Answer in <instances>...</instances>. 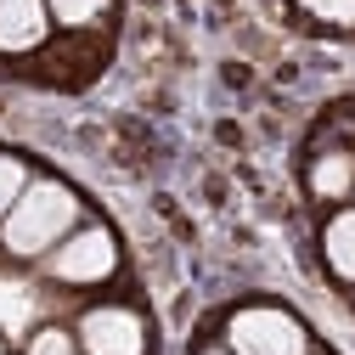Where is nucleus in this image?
<instances>
[{"mask_svg": "<svg viewBox=\"0 0 355 355\" xmlns=\"http://www.w3.org/2000/svg\"><path fill=\"white\" fill-rule=\"evenodd\" d=\"M68 220H73V192H62L57 181H40L6 214V248L12 254H46L68 232Z\"/></svg>", "mask_w": 355, "mask_h": 355, "instance_id": "f257e3e1", "label": "nucleus"}, {"mask_svg": "<svg viewBox=\"0 0 355 355\" xmlns=\"http://www.w3.org/2000/svg\"><path fill=\"white\" fill-rule=\"evenodd\" d=\"M232 349L237 355H304V327L282 310H243L232 316Z\"/></svg>", "mask_w": 355, "mask_h": 355, "instance_id": "f03ea898", "label": "nucleus"}, {"mask_svg": "<svg viewBox=\"0 0 355 355\" xmlns=\"http://www.w3.org/2000/svg\"><path fill=\"white\" fill-rule=\"evenodd\" d=\"M51 271L62 282H102L113 271V237L107 232H79L73 243H62L51 254Z\"/></svg>", "mask_w": 355, "mask_h": 355, "instance_id": "7ed1b4c3", "label": "nucleus"}, {"mask_svg": "<svg viewBox=\"0 0 355 355\" xmlns=\"http://www.w3.org/2000/svg\"><path fill=\"white\" fill-rule=\"evenodd\" d=\"M79 344L91 355H141L147 333H141V322L130 310H91L85 327H79Z\"/></svg>", "mask_w": 355, "mask_h": 355, "instance_id": "20e7f679", "label": "nucleus"}, {"mask_svg": "<svg viewBox=\"0 0 355 355\" xmlns=\"http://www.w3.org/2000/svg\"><path fill=\"white\" fill-rule=\"evenodd\" d=\"M46 34V6L40 0H0V51H28Z\"/></svg>", "mask_w": 355, "mask_h": 355, "instance_id": "39448f33", "label": "nucleus"}, {"mask_svg": "<svg viewBox=\"0 0 355 355\" xmlns=\"http://www.w3.org/2000/svg\"><path fill=\"white\" fill-rule=\"evenodd\" d=\"M327 259H333V271L355 282V214H338L333 226H327Z\"/></svg>", "mask_w": 355, "mask_h": 355, "instance_id": "423d86ee", "label": "nucleus"}, {"mask_svg": "<svg viewBox=\"0 0 355 355\" xmlns=\"http://www.w3.org/2000/svg\"><path fill=\"white\" fill-rule=\"evenodd\" d=\"M349 175H355L349 158H344V153H327L316 169H310V187H316L322 198H344V192H349Z\"/></svg>", "mask_w": 355, "mask_h": 355, "instance_id": "0eeeda50", "label": "nucleus"}, {"mask_svg": "<svg viewBox=\"0 0 355 355\" xmlns=\"http://www.w3.org/2000/svg\"><path fill=\"white\" fill-rule=\"evenodd\" d=\"M34 316V299H28V288H17V282H0V327H23Z\"/></svg>", "mask_w": 355, "mask_h": 355, "instance_id": "6e6552de", "label": "nucleus"}, {"mask_svg": "<svg viewBox=\"0 0 355 355\" xmlns=\"http://www.w3.org/2000/svg\"><path fill=\"white\" fill-rule=\"evenodd\" d=\"M17 198H23V164L17 158H0V214H12Z\"/></svg>", "mask_w": 355, "mask_h": 355, "instance_id": "1a4fd4ad", "label": "nucleus"}, {"mask_svg": "<svg viewBox=\"0 0 355 355\" xmlns=\"http://www.w3.org/2000/svg\"><path fill=\"white\" fill-rule=\"evenodd\" d=\"M102 6H107V0H51V12H57L62 23H91Z\"/></svg>", "mask_w": 355, "mask_h": 355, "instance_id": "9d476101", "label": "nucleus"}, {"mask_svg": "<svg viewBox=\"0 0 355 355\" xmlns=\"http://www.w3.org/2000/svg\"><path fill=\"white\" fill-rule=\"evenodd\" d=\"M304 12H316L327 23H355V0H304Z\"/></svg>", "mask_w": 355, "mask_h": 355, "instance_id": "9b49d317", "label": "nucleus"}, {"mask_svg": "<svg viewBox=\"0 0 355 355\" xmlns=\"http://www.w3.org/2000/svg\"><path fill=\"white\" fill-rule=\"evenodd\" d=\"M34 355H73V338L57 333V327H46V333L34 338Z\"/></svg>", "mask_w": 355, "mask_h": 355, "instance_id": "f8f14e48", "label": "nucleus"}, {"mask_svg": "<svg viewBox=\"0 0 355 355\" xmlns=\"http://www.w3.org/2000/svg\"><path fill=\"white\" fill-rule=\"evenodd\" d=\"M209 355H220V349H209Z\"/></svg>", "mask_w": 355, "mask_h": 355, "instance_id": "ddd939ff", "label": "nucleus"}]
</instances>
